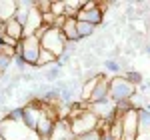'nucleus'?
Masks as SVG:
<instances>
[{
	"instance_id": "dca6fc26",
	"label": "nucleus",
	"mask_w": 150,
	"mask_h": 140,
	"mask_svg": "<svg viewBox=\"0 0 150 140\" xmlns=\"http://www.w3.org/2000/svg\"><path fill=\"white\" fill-rule=\"evenodd\" d=\"M94 30H96V26H94V24H88V22H82V20H78V36H80V38L92 36Z\"/></svg>"
},
{
	"instance_id": "6ab92c4d",
	"label": "nucleus",
	"mask_w": 150,
	"mask_h": 140,
	"mask_svg": "<svg viewBox=\"0 0 150 140\" xmlns=\"http://www.w3.org/2000/svg\"><path fill=\"white\" fill-rule=\"evenodd\" d=\"M64 10H66V2L52 0V8H50V12H52L54 16H62V14H64Z\"/></svg>"
},
{
	"instance_id": "bb28decb",
	"label": "nucleus",
	"mask_w": 150,
	"mask_h": 140,
	"mask_svg": "<svg viewBox=\"0 0 150 140\" xmlns=\"http://www.w3.org/2000/svg\"><path fill=\"white\" fill-rule=\"evenodd\" d=\"M0 140H6V138H4V136H2V134H0Z\"/></svg>"
},
{
	"instance_id": "393cba45",
	"label": "nucleus",
	"mask_w": 150,
	"mask_h": 140,
	"mask_svg": "<svg viewBox=\"0 0 150 140\" xmlns=\"http://www.w3.org/2000/svg\"><path fill=\"white\" fill-rule=\"evenodd\" d=\"M136 140H150V134H138Z\"/></svg>"
},
{
	"instance_id": "5701e85b",
	"label": "nucleus",
	"mask_w": 150,
	"mask_h": 140,
	"mask_svg": "<svg viewBox=\"0 0 150 140\" xmlns=\"http://www.w3.org/2000/svg\"><path fill=\"white\" fill-rule=\"evenodd\" d=\"M54 20H56V16L52 14V12H48V14H42V22H44V26H54Z\"/></svg>"
},
{
	"instance_id": "a211bd4d",
	"label": "nucleus",
	"mask_w": 150,
	"mask_h": 140,
	"mask_svg": "<svg viewBox=\"0 0 150 140\" xmlns=\"http://www.w3.org/2000/svg\"><path fill=\"white\" fill-rule=\"evenodd\" d=\"M0 40H2V46H10V48H18V44H20V40L4 34V32H0Z\"/></svg>"
},
{
	"instance_id": "1a4fd4ad",
	"label": "nucleus",
	"mask_w": 150,
	"mask_h": 140,
	"mask_svg": "<svg viewBox=\"0 0 150 140\" xmlns=\"http://www.w3.org/2000/svg\"><path fill=\"white\" fill-rule=\"evenodd\" d=\"M60 30H62V34L66 38V42H78L80 40V36H78V20L76 18H68Z\"/></svg>"
},
{
	"instance_id": "4468645a",
	"label": "nucleus",
	"mask_w": 150,
	"mask_h": 140,
	"mask_svg": "<svg viewBox=\"0 0 150 140\" xmlns=\"http://www.w3.org/2000/svg\"><path fill=\"white\" fill-rule=\"evenodd\" d=\"M82 10V2H66V10H64V16L66 18H76L78 12Z\"/></svg>"
},
{
	"instance_id": "9b49d317",
	"label": "nucleus",
	"mask_w": 150,
	"mask_h": 140,
	"mask_svg": "<svg viewBox=\"0 0 150 140\" xmlns=\"http://www.w3.org/2000/svg\"><path fill=\"white\" fill-rule=\"evenodd\" d=\"M138 134H150V106L138 110Z\"/></svg>"
},
{
	"instance_id": "7ed1b4c3",
	"label": "nucleus",
	"mask_w": 150,
	"mask_h": 140,
	"mask_svg": "<svg viewBox=\"0 0 150 140\" xmlns=\"http://www.w3.org/2000/svg\"><path fill=\"white\" fill-rule=\"evenodd\" d=\"M16 52L24 58L26 64L36 66L38 56H40V52H42V44H40V40H38L36 36H24L22 40H20V44H18V48H16Z\"/></svg>"
},
{
	"instance_id": "9d476101",
	"label": "nucleus",
	"mask_w": 150,
	"mask_h": 140,
	"mask_svg": "<svg viewBox=\"0 0 150 140\" xmlns=\"http://www.w3.org/2000/svg\"><path fill=\"white\" fill-rule=\"evenodd\" d=\"M14 16H16V2H12V0H0V22L6 24L14 20Z\"/></svg>"
},
{
	"instance_id": "20e7f679",
	"label": "nucleus",
	"mask_w": 150,
	"mask_h": 140,
	"mask_svg": "<svg viewBox=\"0 0 150 140\" xmlns=\"http://www.w3.org/2000/svg\"><path fill=\"white\" fill-rule=\"evenodd\" d=\"M42 44V50H48L52 52L56 58H60L64 54V48H66V38L62 34V30L58 28H48V32L44 34V38L40 40Z\"/></svg>"
},
{
	"instance_id": "ddd939ff",
	"label": "nucleus",
	"mask_w": 150,
	"mask_h": 140,
	"mask_svg": "<svg viewBox=\"0 0 150 140\" xmlns=\"http://www.w3.org/2000/svg\"><path fill=\"white\" fill-rule=\"evenodd\" d=\"M100 76H102V74H96L94 78H90V80L84 84V88H82V98H84V100H88V102H90V96H92L96 84L100 82Z\"/></svg>"
},
{
	"instance_id": "412c9836",
	"label": "nucleus",
	"mask_w": 150,
	"mask_h": 140,
	"mask_svg": "<svg viewBox=\"0 0 150 140\" xmlns=\"http://www.w3.org/2000/svg\"><path fill=\"white\" fill-rule=\"evenodd\" d=\"M12 60H14V58L6 56L4 52H0V74H2V72H6V70L12 66Z\"/></svg>"
},
{
	"instance_id": "cd10ccee",
	"label": "nucleus",
	"mask_w": 150,
	"mask_h": 140,
	"mask_svg": "<svg viewBox=\"0 0 150 140\" xmlns=\"http://www.w3.org/2000/svg\"><path fill=\"white\" fill-rule=\"evenodd\" d=\"M148 54H150V46H148Z\"/></svg>"
},
{
	"instance_id": "f8f14e48",
	"label": "nucleus",
	"mask_w": 150,
	"mask_h": 140,
	"mask_svg": "<svg viewBox=\"0 0 150 140\" xmlns=\"http://www.w3.org/2000/svg\"><path fill=\"white\" fill-rule=\"evenodd\" d=\"M2 32L8 34V36H12V38H16V40H20V38H24V26H22V24H18L16 20H10V22L4 24Z\"/></svg>"
},
{
	"instance_id": "b1692460",
	"label": "nucleus",
	"mask_w": 150,
	"mask_h": 140,
	"mask_svg": "<svg viewBox=\"0 0 150 140\" xmlns=\"http://www.w3.org/2000/svg\"><path fill=\"white\" fill-rule=\"evenodd\" d=\"M104 70H108V72H120V64L114 62V60H108V62L104 64Z\"/></svg>"
},
{
	"instance_id": "a878e982",
	"label": "nucleus",
	"mask_w": 150,
	"mask_h": 140,
	"mask_svg": "<svg viewBox=\"0 0 150 140\" xmlns=\"http://www.w3.org/2000/svg\"><path fill=\"white\" fill-rule=\"evenodd\" d=\"M102 140H116V138H112L108 132H104V134H102Z\"/></svg>"
},
{
	"instance_id": "f3484780",
	"label": "nucleus",
	"mask_w": 150,
	"mask_h": 140,
	"mask_svg": "<svg viewBox=\"0 0 150 140\" xmlns=\"http://www.w3.org/2000/svg\"><path fill=\"white\" fill-rule=\"evenodd\" d=\"M102 130L96 128V130H90V132H86V134H82V136H78L76 140H102Z\"/></svg>"
},
{
	"instance_id": "2eb2a0df",
	"label": "nucleus",
	"mask_w": 150,
	"mask_h": 140,
	"mask_svg": "<svg viewBox=\"0 0 150 140\" xmlns=\"http://www.w3.org/2000/svg\"><path fill=\"white\" fill-rule=\"evenodd\" d=\"M56 56L52 54V52H48V50H42L40 52V56H38V62H36V66H46V64H56Z\"/></svg>"
},
{
	"instance_id": "39448f33",
	"label": "nucleus",
	"mask_w": 150,
	"mask_h": 140,
	"mask_svg": "<svg viewBox=\"0 0 150 140\" xmlns=\"http://www.w3.org/2000/svg\"><path fill=\"white\" fill-rule=\"evenodd\" d=\"M88 110L92 112L94 116L100 120V124L102 122H110L116 114V104L110 100V98H106V100H100V102H88Z\"/></svg>"
},
{
	"instance_id": "0eeeda50",
	"label": "nucleus",
	"mask_w": 150,
	"mask_h": 140,
	"mask_svg": "<svg viewBox=\"0 0 150 140\" xmlns=\"http://www.w3.org/2000/svg\"><path fill=\"white\" fill-rule=\"evenodd\" d=\"M106 98H110V80L102 74L100 82L96 84L92 96H90V102H100V100H106Z\"/></svg>"
},
{
	"instance_id": "4be33fe9",
	"label": "nucleus",
	"mask_w": 150,
	"mask_h": 140,
	"mask_svg": "<svg viewBox=\"0 0 150 140\" xmlns=\"http://www.w3.org/2000/svg\"><path fill=\"white\" fill-rule=\"evenodd\" d=\"M36 8H38L40 14H48L50 8H52V0H38L36 2Z\"/></svg>"
},
{
	"instance_id": "6e6552de",
	"label": "nucleus",
	"mask_w": 150,
	"mask_h": 140,
	"mask_svg": "<svg viewBox=\"0 0 150 140\" xmlns=\"http://www.w3.org/2000/svg\"><path fill=\"white\" fill-rule=\"evenodd\" d=\"M102 14L104 12L96 6V8H90V10H84L82 8L78 12V16H76V20H82V22H88V24H94V26H98V24H102Z\"/></svg>"
},
{
	"instance_id": "aec40b11",
	"label": "nucleus",
	"mask_w": 150,
	"mask_h": 140,
	"mask_svg": "<svg viewBox=\"0 0 150 140\" xmlns=\"http://www.w3.org/2000/svg\"><path fill=\"white\" fill-rule=\"evenodd\" d=\"M124 78H126L128 82H132L134 86H138L140 82H142V74H140V72H136V70H130V72H126V74H124Z\"/></svg>"
},
{
	"instance_id": "f03ea898",
	"label": "nucleus",
	"mask_w": 150,
	"mask_h": 140,
	"mask_svg": "<svg viewBox=\"0 0 150 140\" xmlns=\"http://www.w3.org/2000/svg\"><path fill=\"white\" fill-rule=\"evenodd\" d=\"M136 94V86L132 82H128L124 76H112L110 78V100L118 102H126Z\"/></svg>"
},
{
	"instance_id": "423d86ee",
	"label": "nucleus",
	"mask_w": 150,
	"mask_h": 140,
	"mask_svg": "<svg viewBox=\"0 0 150 140\" xmlns=\"http://www.w3.org/2000/svg\"><path fill=\"white\" fill-rule=\"evenodd\" d=\"M122 140H136L138 138V110L130 108L122 116Z\"/></svg>"
},
{
	"instance_id": "f257e3e1",
	"label": "nucleus",
	"mask_w": 150,
	"mask_h": 140,
	"mask_svg": "<svg viewBox=\"0 0 150 140\" xmlns=\"http://www.w3.org/2000/svg\"><path fill=\"white\" fill-rule=\"evenodd\" d=\"M96 128H100V120L94 116L88 108L70 118V132L76 138L82 136V134H86V132H90V130H96Z\"/></svg>"
}]
</instances>
